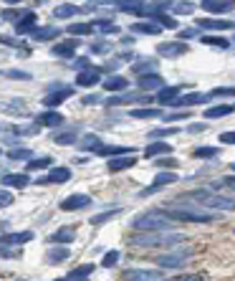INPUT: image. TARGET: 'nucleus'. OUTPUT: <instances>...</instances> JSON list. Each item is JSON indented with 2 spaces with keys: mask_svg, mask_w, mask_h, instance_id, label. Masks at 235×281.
Listing matches in <instances>:
<instances>
[{
  "mask_svg": "<svg viewBox=\"0 0 235 281\" xmlns=\"http://www.w3.org/2000/svg\"><path fill=\"white\" fill-rule=\"evenodd\" d=\"M129 86V82L124 76H109L106 82H104V89L106 92H122V89H127Z\"/></svg>",
  "mask_w": 235,
  "mask_h": 281,
  "instance_id": "f704fd0d",
  "label": "nucleus"
},
{
  "mask_svg": "<svg viewBox=\"0 0 235 281\" xmlns=\"http://www.w3.org/2000/svg\"><path fill=\"white\" fill-rule=\"evenodd\" d=\"M63 122V114L53 112V109H46L43 114L35 116V127H58Z\"/></svg>",
  "mask_w": 235,
  "mask_h": 281,
  "instance_id": "ddd939ff",
  "label": "nucleus"
},
{
  "mask_svg": "<svg viewBox=\"0 0 235 281\" xmlns=\"http://www.w3.org/2000/svg\"><path fill=\"white\" fill-rule=\"evenodd\" d=\"M233 109H235V106H230V104L210 106V109H205V119H220V116H228V114H233Z\"/></svg>",
  "mask_w": 235,
  "mask_h": 281,
  "instance_id": "473e14b6",
  "label": "nucleus"
},
{
  "mask_svg": "<svg viewBox=\"0 0 235 281\" xmlns=\"http://www.w3.org/2000/svg\"><path fill=\"white\" fill-rule=\"evenodd\" d=\"M132 119H160L162 109H152V106H142V109H132L129 112Z\"/></svg>",
  "mask_w": 235,
  "mask_h": 281,
  "instance_id": "c85d7f7f",
  "label": "nucleus"
},
{
  "mask_svg": "<svg viewBox=\"0 0 235 281\" xmlns=\"http://www.w3.org/2000/svg\"><path fill=\"white\" fill-rule=\"evenodd\" d=\"M132 152H134L132 147H116V144H104V147H101V150H99L96 154H101V157H114V160H116V157H132Z\"/></svg>",
  "mask_w": 235,
  "mask_h": 281,
  "instance_id": "412c9836",
  "label": "nucleus"
},
{
  "mask_svg": "<svg viewBox=\"0 0 235 281\" xmlns=\"http://www.w3.org/2000/svg\"><path fill=\"white\" fill-rule=\"evenodd\" d=\"M170 152H172V147H170L167 142H152V144H147V147H144V157H147V160L160 157V154H165V157H167Z\"/></svg>",
  "mask_w": 235,
  "mask_h": 281,
  "instance_id": "5701e85b",
  "label": "nucleus"
},
{
  "mask_svg": "<svg viewBox=\"0 0 235 281\" xmlns=\"http://www.w3.org/2000/svg\"><path fill=\"white\" fill-rule=\"evenodd\" d=\"M220 142L223 144H235V132H223L220 134Z\"/></svg>",
  "mask_w": 235,
  "mask_h": 281,
  "instance_id": "052dcab7",
  "label": "nucleus"
},
{
  "mask_svg": "<svg viewBox=\"0 0 235 281\" xmlns=\"http://www.w3.org/2000/svg\"><path fill=\"white\" fill-rule=\"evenodd\" d=\"M195 36H198V28H185V30H180V41L187 44V38H195Z\"/></svg>",
  "mask_w": 235,
  "mask_h": 281,
  "instance_id": "4d7b16f0",
  "label": "nucleus"
},
{
  "mask_svg": "<svg viewBox=\"0 0 235 281\" xmlns=\"http://www.w3.org/2000/svg\"><path fill=\"white\" fill-rule=\"evenodd\" d=\"M68 180H71V170L68 168H51L38 182H53V185H58V182H68Z\"/></svg>",
  "mask_w": 235,
  "mask_h": 281,
  "instance_id": "4468645a",
  "label": "nucleus"
},
{
  "mask_svg": "<svg viewBox=\"0 0 235 281\" xmlns=\"http://www.w3.org/2000/svg\"><path fill=\"white\" fill-rule=\"evenodd\" d=\"M56 281H66V278H56Z\"/></svg>",
  "mask_w": 235,
  "mask_h": 281,
  "instance_id": "338daca9",
  "label": "nucleus"
},
{
  "mask_svg": "<svg viewBox=\"0 0 235 281\" xmlns=\"http://www.w3.org/2000/svg\"><path fill=\"white\" fill-rule=\"evenodd\" d=\"M91 28H94V33H116L119 28H116V23H111V20H104V18H96V20H91Z\"/></svg>",
  "mask_w": 235,
  "mask_h": 281,
  "instance_id": "e433bc0d",
  "label": "nucleus"
},
{
  "mask_svg": "<svg viewBox=\"0 0 235 281\" xmlns=\"http://www.w3.org/2000/svg\"><path fill=\"white\" fill-rule=\"evenodd\" d=\"M172 10L175 13H182V16H190L195 10V3H172Z\"/></svg>",
  "mask_w": 235,
  "mask_h": 281,
  "instance_id": "603ef678",
  "label": "nucleus"
},
{
  "mask_svg": "<svg viewBox=\"0 0 235 281\" xmlns=\"http://www.w3.org/2000/svg\"><path fill=\"white\" fill-rule=\"evenodd\" d=\"M116 261H119V251H109V254H104V258H101V266H104V268H111Z\"/></svg>",
  "mask_w": 235,
  "mask_h": 281,
  "instance_id": "3c124183",
  "label": "nucleus"
},
{
  "mask_svg": "<svg viewBox=\"0 0 235 281\" xmlns=\"http://www.w3.org/2000/svg\"><path fill=\"white\" fill-rule=\"evenodd\" d=\"M58 33H61V28L46 26V28H35V30L30 33V38H33V41H48V38H53V36H58Z\"/></svg>",
  "mask_w": 235,
  "mask_h": 281,
  "instance_id": "2f4dec72",
  "label": "nucleus"
},
{
  "mask_svg": "<svg viewBox=\"0 0 235 281\" xmlns=\"http://www.w3.org/2000/svg\"><path fill=\"white\" fill-rule=\"evenodd\" d=\"M218 152H220L218 147H198L192 154L198 157V160H203V157H218Z\"/></svg>",
  "mask_w": 235,
  "mask_h": 281,
  "instance_id": "8fccbe9b",
  "label": "nucleus"
},
{
  "mask_svg": "<svg viewBox=\"0 0 235 281\" xmlns=\"http://www.w3.org/2000/svg\"><path fill=\"white\" fill-rule=\"evenodd\" d=\"M3 109H5L8 114H25V112H28V104H25L23 99H13V102H5Z\"/></svg>",
  "mask_w": 235,
  "mask_h": 281,
  "instance_id": "a19ab883",
  "label": "nucleus"
},
{
  "mask_svg": "<svg viewBox=\"0 0 235 281\" xmlns=\"http://www.w3.org/2000/svg\"><path fill=\"white\" fill-rule=\"evenodd\" d=\"M157 165H160V168H177V160H172V157L167 160L165 157V160H157Z\"/></svg>",
  "mask_w": 235,
  "mask_h": 281,
  "instance_id": "680f3d73",
  "label": "nucleus"
},
{
  "mask_svg": "<svg viewBox=\"0 0 235 281\" xmlns=\"http://www.w3.org/2000/svg\"><path fill=\"white\" fill-rule=\"evenodd\" d=\"M3 18H5V20H15V18H23V13H15L13 8H5V10H3ZM15 23H18V20H15Z\"/></svg>",
  "mask_w": 235,
  "mask_h": 281,
  "instance_id": "bf43d9fd",
  "label": "nucleus"
},
{
  "mask_svg": "<svg viewBox=\"0 0 235 281\" xmlns=\"http://www.w3.org/2000/svg\"><path fill=\"white\" fill-rule=\"evenodd\" d=\"M116 8L127 10V13H134V16H147V3H119Z\"/></svg>",
  "mask_w": 235,
  "mask_h": 281,
  "instance_id": "79ce46f5",
  "label": "nucleus"
},
{
  "mask_svg": "<svg viewBox=\"0 0 235 281\" xmlns=\"http://www.w3.org/2000/svg\"><path fill=\"white\" fill-rule=\"evenodd\" d=\"M53 165V157H35V160H30V162H25V170H48Z\"/></svg>",
  "mask_w": 235,
  "mask_h": 281,
  "instance_id": "4c0bfd02",
  "label": "nucleus"
},
{
  "mask_svg": "<svg viewBox=\"0 0 235 281\" xmlns=\"http://www.w3.org/2000/svg\"><path fill=\"white\" fill-rule=\"evenodd\" d=\"M134 165H137V160H134V157H116V160H109V162H106L109 172H122V170L134 168Z\"/></svg>",
  "mask_w": 235,
  "mask_h": 281,
  "instance_id": "a878e982",
  "label": "nucleus"
},
{
  "mask_svg": "<svg viewBox=\"0 0 235 281\" xmlns=\"http://www.w3.org/2000/svg\"><path fill=\"white\" fill-rule=\"evenodd\" d=\"M180 178L175 175V172H157V178H154V182L152 185H147L144 190H139V198H147V195H152V192H157V190H162V188H167V185H172V182H177Z\"/></svg>",
  "mask_w": 235,
  "mask_h": 281,
  "instance_id": "423d86ee",
  "label": "nucleus"
},
{
  "mask_svg": "<svg viewBox=\"0 0 235 281\" xmlns=\"http://www.w3.org/2000/svg\"><path fill=\"white\" fill-rule=\"evenodd\" d=\"M91 203H94V200H91L89 195H84V192H76V195H68V198H63V200H61V210H66V213L84 210V208H89Z\"/></svg>",
  "mask_w": 235,
  "mask_h": 281,
  "instance_id": "0eeeda50",
  "label": "nucleus"
},
{
  "mask_svg": "<svg viewBox=\"0 0 235 281\" xmlns=\"http://www.w3.org/2000/svg\"><path fill=\"white\" fill-rule=\"evenodd\" d=\"M182 89H185L182 84H180V86H165V89H162L160 94H157V102H160L162 106H170L172 102H177V99H180Z\"/></svg>",
  "mask_w": 235,
  "mask_h": 281,
  "instance_id": "f3484780",
  "label": "nucleus"
},
{
  "mask_svg": "<svg viewBox=\"0 0 235 281\" xmlns=\"http://www.w3.org/2000/svg\"><path fill=\"white\" fill-rule=\"evenodd\" d=\"M137 86H139L142 92H147V94L154 92V89L162 92V89H165V78H162L160 74H147V76H139V78H137Z\"/></svg>",
  "mask_w": 235,
  "mask_h": 281,
  "instance_id": "9d476101",
  "label": "nucleus"
},
{
  "mask_svg": "<svg viewBox=\"0 0 235 281\" xmlns=\"http://www.w3.org/2000/svg\"><path fill=\"white\" fill-rule=\"evenodd\" d=\"M200 8L205 13H230L233 3H228V0H205V3H200Z\"/></svg>",
  "mask_w": 235,
  "mask_h": 281,
  "instance_id": "aec40b11",
  "label": "nucleus"
},
{
  "mask_svg": "<svg viewBox=\"0 0 235 281\" xmlns=\"http://www.w3.org/2000/svg\"><path fill=\"white\" fill-rule=\"evenodd\" d=\"M220 185H223V188H228V190H233V192H235V175H228V178H223V180H220V182H218V185H215V188H220Z\"/></svg>",
  "mask_w": 235,
  "mask_h": 281,
  "instance_id": "6e6d98bb",
  "label": "nucleus"
},
{
  "mask_svg": "<svg viewBox=\"0 0 235 281\" xmlns=\"http://www.w3.org/2000/svg\"><path fill=\"white\" fill-rule=\"evenodd\" d=\"M233 170H235V165H233Z\"/></svg>",
  "mask_w": 235,
  "mask_h": 281,
  "instance_id": "774afa93",
  "label": "nucleus"
},
{
  "mask_svg": "<svg viewBox=\"0 0 235 281\" xmlns=\"http://www.w3.org/2000/svg\"><path fill=\"white\" fill-rule=\"evenodd\" d=\"M73 238H76V228H66V226H63V228H58L48 240H51V244H71Z\"/></svg>",
  "mask_w": 235,
  "mask_h": 281,
  "instance_id": "cd10ccee",
  "label": "nucleus"
},
{
  "mask_svg": "<svg viewBox=\"0 0 235 281\" xmlns=\"http://www.w3.org/2000/svg\"><path fill=\"white\" fill-rule=\"evenodd\" d=\"M198 26L205 30H233V20H218V18H198Z\"/></svg>",
  "mask_w": 235,
  "mask_h": 281,
  "instance_id": "dca6fc26",
  "label": "nucleus"
},
{
  "mask_svg": "<svg viewBox=\"0 0 235 281\" xmlns=\"http://www.w3.org/2000/svg\"><path fill=\"white\" fill-rule=\"evenodd\" d=\"M81 102H84V104H96V102H99V96H94V94H86Z\"/></svg>",
  "mask_w": 235,
  "mask_h": 281,
  "instance_id": "69168bd1",
  "label": "nucleus"
},
{
  "mask_svg": "<svg viewBox=\"0 0 235 281\" xmlns=\"http://www.w3.org/2000/svg\"><path fill=\"white\" fill-rule=\"evenodd\" d=\"M180 130L177 127H160V130H152L149 132V140H157V137H172V134H177Z\"/></svg>",
  "mask_w": 235,
  "mask_h": 281,
  "instance_id": "09e8293b",
  "label": "nucleus"
},
{
  "mask_svg": "<svg viewBox=\"0 0 235 281\" xmlns=\"http://www.w3.org/2000/svg\"><path fill=\"white\" fill-rule=\"evenodd\" d=\"M66 33H71V36H91L94 28H91V23H71V26H66Z\"/></svg>",
  "mask_w": 235,
  "mask_h": 281,
  "instance_id": "58836bf2",
  "label": "nucleus"
},
{
  "mask_svg": "<svg viewBox=\"0 0 235 281\" xmlns=\"http://www.w3.org/2000/svg\"><path fill=\"white\" fill-rule=\"evenodd\" d=\"M192 254V248H182L180 254H162V256H157V266H160L162 271H172V268H182L187 264V256Z\"/></svg>",
  "mask_w": 235,
  "mask_h": 281,
  "instance_id": "20e7f679",
  "label": "nucleus"
},
{
  "mask_svg": "<svg viewBox=\"0 0 235 281\" xmlns=\"http://www.w3.org/2000/svg\"><path fill=\"white\" fill-rule=\"evenodd\" d=\"M165 213L172 220H185V223H213L218 220V213L200 208L198 203H190V200H180L175 198V203L165 206Z\"/></svg>",
  "mask_w": 235,
  "mask_h": 281,
  "instance_id": "f257e3e1",
  "label": "nucleus"
},
{
  "mask_svg": "<svg viewBox=\"0 0 235 281\" xmlns=\"http://www.w3.org/2000/svg\"><path fill=\"white\" fill-rule=\"evenodd\" d=\"M213 96L210 94H200V92H192V94H185L180 96L177 102H172L170 106H195V104H208Z\"/></svg>",
  "mask_w": 235,
  "mask_h": 281,
  "instance_id": "f8f14e48",
  "label": "nucleus"
},
{
  "mask_svg": "<svg viewBox=\"0 0 235 281\" xmlns=\"http://www.w3.org/2000/svg\"><path fill=\"white\" fill-rule=\"evenodd\" d=\"M68 256H71L68 246H56V248H51V251L46 254V261H48V264H61V261H66Z\"/></svg>",
  "mask_w": 235,
  "mask_h": 281,
  "instance_id": "c756f323",
  "label": "nucleus"
},
{
  "mask_svg": "<svg viewBox=\"0 0 235 281\" xmlns=\"http://www.w3.org/2000/svg\"><path fill=\"white\" fill-rule=\"evenodd\" d=\"M205 130V124H190L187 127V132H192V134H198V132H203Z\"/></svg>",
  "mask_w": 235,
  "mask_h": 281,
  "instance_id": "0e129e2a",
  "label": "nucleus"
},
{
  "mask_svg": "<svg viewBox=\"0 0 235 281\" xmlns=\"http://www.w3.org/2000/svg\"><path fill=\"white\" fill-rule=\"evenodd\" d=\"M30 178L25 172H5L3 175V188H25Z\"/></svg>",
  "mask_w": 235,
  "mask_h": 281,
  "instance_id": "6ab92c4d",
  "label": "nucleus"
},
{
  "mask_svg": "<svg viewBox=\"0 0 235 281\" xmlns=\"http://www.w3.org/2000/svg\"><path fill=\"white\" fill-rule=\"evenodd\" d=\"M200 44L203 46H213V48H230V41L228 38H220V36H203Z\"/></svg>",
  "mask_w": 235,
  "mask_h": 281,
  "instance_id": "c9c22d12",
  "label": "nucleus"
},
{
  "mask_svg": "<svg viewBox=\"0 0 235 281\" xmlns=\"http://www.w3.org/2000/svg\"><path fill=\"white\" fill-rule=\"evenodd\" d=\"M157 54L167 56V58H177V56H185L187 54V44H182V41H167V44L157 46Z\"/></svg>",
  "mask_w": 235,
  "mask_h": 281,
  "instance_id": "1a4fd4ad",
  "label": "nucleus"
},
{
  "mask_svg": "<svg viewBox=\"0 0 235 281\" xmlns=\"http://www.w3.org/2000/svg\"><path fill=\"white\" fill-rule=\"evenodd\" d=\"M3 78H13V82H28V78H33L28 71H20V68H5L3 71Z\"/></svg>",
  "mask_w": 235,
  "mask_h": 281,
  "instance_id": "37998d69",
  "label": "nucleus"
},
{
  "mask_svg": "<svg viewBox=\"0 0 235 281\" xmlns=\"http://www.w3.org/2000/svg\"><path fill=\"white\" fill-rule=\"evenodd\" d=\"M91 271H94V266H91V264L76 266L73 271H68V274H66V281H86V278L91 276Z\"/></svg>",
  "mask_w": 235,
  "mask_h": 281,
  "instance_id": "bb28decb",
  "label": "nucleus"
},
{
  "mask_svg": "<svg viewBox=\"0 0 235 281\" xmlns=\"http://www.w3.org/2000/svg\"><path fill=\"white\" fill-rule=\"evenodd\" d=\"M129 30H132V33H142V36H157L162 28L157 26V23H152V20H139V23H132Z\"/></svg>",
  "mask_w": 235,
  "mask_h": 281,
  "instance_id": "393cba45",
  "label": "nucleus"
},
{
  "mask_svg": "<svg viewBox=\"0 0 235 281\" xmlns=\"http://www.w3.org/2000/svg\"><path fill=\"white\" fill-rule=\"evenodd\" d=\"M177 119H190V112H177V114H165V124L177 122Z\"/></svg>",
  "mask_w": 235,
  "mask_h": 281,
  "instance_id": "5fc2aeb1",
  "label": "nucleus"
},
{
  "mask_svg": "<svg viewBox=\"0 0 235 281\" xmlns=\"http://www.w3.org/2000/svg\"><path fill=\"white\" fill-rule=\"evenodd\" d=\"M35 20H38V16H35V13H30V10H28V13H23V20H18V23H15V33H28V36H30V33L35 30Z\"/></svg>",
  "mask_w": 235,
  "mask_h": 281,
  "instance_id": "b1692460",
  "label": "nucleus"
},
{
  "mask_svg": "<svg viewBox=\"0 0 235 281\" xmlns=\"http://www.w3.org/2000/svg\"><path fill=\"white\" fill-rule=\"evenodd\" d=\"M119 213H122L119 208H111V210H106V213H99V216H94V218H91L89 223H91V226H101V223H106V220H111L114 216H119Z\"/></svg>",
  "mask_w": 235,
  "mask_h": 281,
  "instance_id": "49530a36",
  "label": "nucleus"
},
{
  "mask_svg": "<svg viewBox=\"0 0 235 281\" xmlns=\"http://www.w3.org/2000/svg\"><path fill=\"white\" fill-rule=\"evenodd\" d=\"M76 46H78V38H71V41H66V44H56V46L51 48V54H53V56H61V58H73Z\"/></svg>",
  "mask_w": 235,
  "mask_h": 281,
  "instance_id": "4be33fe9",
  "label": "nucleus"
},
{
  "mask_svg": "<svg viewBox=\"0 0 235 281\" xmlns=\"http://www.w3.org/2000/svg\"><path fill=\"white\" fill-rule=\"evenodd\" d=\"M132 246H142V248H157V246H177L180 240H185L182 233H172V230H160V233H142V236H132Z\"/></svg>",
  "mask_w": 235,
  "mask_h": 281,
  "instance_id": "f03ea898",
  "label": "nucleus"
},
{
  "mask_svg": "<svg viewBox=\"0 0 235 281\" xmlns=\"http://www.w3.org/2000/svg\"><path fill=\"white\" fill-rule=\"evenodd\" d=\"M10 203H13V195H10V192L3 188V192H0V206H3V208H8Z\"/></svg>",
  "mask_w": 235,
  "mask_h": 281,
  "instance_id": "13d9d810",
  "label": "nucleus"
},
{
  "mask_svg": "<svg viewBox=\"0 0 235 281\" xmlns=\"http://www.w3.org/2000/svg\"><path fill=\"white\" fill-rule=\"evenodd\" d=\"M91 54H109V44H94Z\"/></svg>",
  "mask_w": 235,
  "mask_h": 281,
  "instance_id": "e2e57ef3",
  "label": "nucleus"
},
{
  "mask_svg": "<svg viewBox=\"0 0 235 281\" xmlns=\"http://www.w3.org/2000/svg\"><path fill=\"white\" fill-rule=\"evenodd\" d=\"M152 18V23H157L160 28H167V30H175L177 28V20L175 18H167L165 13H157V16H149Z\"/></svg>",
  "mask_w": 235,
  "mask_h": 281,
  "instance_id": "ea45409f",
  "label": "nucleus"
},
{
  "mask_svg": "<svg viewBox=\"0 0 235 281\" xmlns=\"http://www.w3.org/2000/svg\"><path fill=\"white\" fill-rule=\"evenodd\" d=\"M81 8H76V6H71V3H63V6H58L56 10H53V16L56 18H71V16H76Z\"/></svg>",
  "mask_w": 235,
  "mask_h": 281,
  "instance_id": "c03bdc74",
  "label": "nucleus"
},
{
  "mask_svg": "<svg viewBox=\"0 0 235 281\" xmlns=\"http://www.w3.org/2000/svg\"><path fill=\"white\" fill-rule=\"evenodd\" d=\"M154 68H157V61H139V64L132 66V71H134V74H142V76L154 74Z\"/></svg>",
  "mask_w": 235,
  "mask_h": 281,
  "instance_id": "a18cd8bd",
  "label": "nucleus"
},
{
  "mask_svg": "<svg viewBox=\"0 0 235 281\" xmlns=\"http://www.w3.org/2000/svg\"><path fill=\"white\" fill-rule=\"evenodd\" d=\"M76 132H78V127L73 124V127H68L66 132H58V134L53 137V142H56V144H61V147H66V144H73V142H76Z\"/></svg>",
  "mask_w": 235,
  "mask_h": 281,
  "instance_id": "72a5a7b5",
  "label": "nucleus"
},
{
  "mask_svg": "<svg viewBox=\"0 0 235 281\" xmlns=\"http://www.w3.org/2000/svg\"><path fill=\"white\" fill-rule=\"evenodd\" d=\"M78 147H81L84 152H99L104 144H101V140L96 137V134H86V137H81V142H78Z\"/></svg>",
  "mask_w": 235,
  "mask_h": 281,
  "instance_id": "7c9ffc66",
  "label": "nucleus"
},
{
  "mask_svg": "<svg viewBox=\"0 0 235 281\" xmlns=\"http://www.w3.org/2000/svg\"><path fill=\"white\" fill-rule=\"evenodd\" d=\"M152 102H157V99L144 96V94H124V96L106 99V106H124V104H144V106H149Z\"/></svg>",
  "mask_w": 235,
  "mask_h": 281,
  "instance_id": "6e6552de",
  "label": "nucleus"
},
{
  "mask_svg": "<svg viewBox=\"0 0 235 281\" xmlns=\"http://www.w3.org/2000/svg\"><path fill=\"white\" fill-rule=\"evenodd\" d=\"M30 157H33V152L28 147H18V150L8 152V160H28V162H30Z\"/></svg>",
  "mask_w": 235,
  "mask_h": 281,
  "instance_id": "de8ad7c7",
  "label": "nucleus"
},
{
  "mask_svg": "<svg viewBox=\"0 0 235 281\" xmlns=\"http://www.w3.org/2000/svg\"><path fill=\"white\" fill-rule=\"evenodd\" d=\"M210 96H213V99H215V96H235V86H218V89L210 92Z\"/></svg>",
  "mask_w": 235,
  "mask_h": 281,
  "instance_id": "864d4df0",
  "label": "nucleus"
},
{
  "mask_svg": "<svg viewBox=\"0 0 235 281\" xmlns=\"http://www.w3.org/2000/svg\"><path fill=\"white\" fill-rule=\"evenodd\" d=\"M165 271H152V268H127L122 274V281H162Z\"/></svg>",
  "mask_w": 235,
  "mask_h": 281,
  "instance_id": "39448f33",
  "label": "nucleus"
},
{
  "mask_svg": "<svg viewBox=\"0 0 235 281\" xmlns=\"http://www.w3.org/2000/svg\"><path fill=\"white\" fill-rule=\"evenodd\" d=\"M28 240H33V230H20V233H5L3 236V246H23L28 244Z\"/></svg>",
  "mask_w": 235,
  "mask_h": 281,
  "instance_id": "2eb2a0df",
  "label": "nucleus"
},
{
  "mask_svg": "<svg viewBox=\"0 0 235 281\" xmlns=\"http://www.w3.org/2000/svg\"><path fill=\"white\" fill-rule=\"evenodd\" d=\"M71 96H73V86H66V89H61V92L46 94V96H43V106H46V109H56L58 104H63V102L71 99Z\"/></svg>",
  "mask_w": 235,
  "mask_h": 281,
  "instance_id": "9b49d317",
  "label": "nucleus"
},
{
  "mask_svg": "<svg viewBox=\"0 0 235 281\" xmlns=\"http://www.w3.org/2000/svg\"><path fill=\"white\" fill-rule=\"evenodd\" d=\"M172 218L165 213V210H149V213H142L137 216V220L132 223L137 230H144V233H160V230H170L172 228Z\"/></svg>",
  "mask_w": 235,
  "mask_h": 281,
  "instance_id": "7ed1b4c3",
  "label": "nucleus"
},
{
  "mask_svg": "<svg viewBox=\"0 0 235 281\" xmlns=\"http://www.w3.org/2000/svg\"><path fill=\"white\" fill-rule=\"evenodd\" d=\"M99 68H89V71H81L76 76V86H81V89H86V86H96L99 84Z\"/></svg>",
  "mask_w": 235,
  "mask_h": 281,
  "instance_id": "a211bd4d",
  "label": "nucleus"
}]
</instances>
